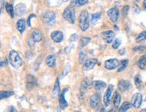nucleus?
I'll use <instances>...</instances> for the list:
<instances>
[{
	"instance_id": "nucleus-11",
	"label": "nucleus",
	"mask_w": 146,
	"mask_h": 112,
	"mask_svg": "<svg viewBox=\"0 0 146 112\" xmlns=\"http://www.w3.org/2000/svg\"><path fill=\"white\" fill-rule=\"evenodd\" d=\"M98 63V60L96 59H89L87 61H86L84 63L83 65V69L85 70H89L92 69Z\"/></svg>"
},
{
	"instance_id": "nucleus-49",
	"label": "nucleus",
	"mask_w": 146,
	"mask_h": 112,
	"mask_svg": "<svg viewBox=\"0 0 146 112\" xmlns=\"http://www.w3.org/2000/svg\"><path fill=\"white\" fill-rule=\"evenodd\" d=\"M75 112H80V111H76Z\"/></svg>"
},
{
	"instance_id": "nucleus-33",
	"label": "nucleus",
	"mask_w": 146,
	"mask_h": 112,
	"mask_svg": "<svg viewBox=\"0 0 146 112\" xmlns=\"http://www.w3.org/2000/svg\"><path fill=\"white\" fill-rule=\"evenodd\" d=\"M145 39H146V31H144V32H142L141 33H140L138 35V36L136 38V42H141V41L145 40Z\"/></svg>"
},
{
	"instance_id": "nucleus-25",
	"label": "nucleus",
	"mask_w": 146,
	"mask_h": 112,
	"mask_svg": "<svg viewBox=\"0 0 146 112\" xmlns=\"http://www.w3.org/2000/svg\"><path fill=\"white\" fill-rule=\"evenodd\" d=\"M138 67H139L141 69H144L146 67V55H143L140 58L137 63Z\"/></svg>"
},
{
	"instance_id": "nucleus-17",
	"label": "nucleus",
	"mask_w": 146,
	"mask_h": 112,
	"mask_svg": "<svg viewBox=\"0 0 146 112\" xmlns=\"http://www.w3.org/2000/svg\"><path fill=\"white\" fill-rule=\"evenodd\" d=\"M36 85V81L35 78L32 75H29L27 76V87L29 90H32L34 89Z\"/></svg>"
},
{
	"instance_id": "nucleus-42",
	"label": "nucleus",
	"mask_w": 146,
	"mask_h": 112,
	"mask_svg": "<svg viewBox=\"0 0 146 112\" xmlns=\"http://www.w3.org/2000/svg\"><path fill=\"white\" fill-rule=\"evenodd\" d=\"M33 17H35V14H31L30 15L29 17V19H28V21H27V24L29 26H31V18H33Z\"/></svg>"
},
{
	"instance_id": "nucleus-28",
	"label": "nucleus",
	"mask_w": 146,
	"mask_h": 112,
	"mask_svg": "<svg viewBox=\"0 0 146 112\" xmlns=\"http://www.w3.org/2000/svg\"><path fill=\"white\" fill-rule=\"evenodd\" d=\"M90 40L91 38H89V37H82L80 40L79 45L80 47H84V46H86L87 44H89Z\"/></svg>"
},
{
	"instance_id": "nucleus-29",
	"label": "nucleus",
	"mask_w": 146,
	"mask_h": 112,
	"mask_svg": "<svg viewBox=\"0 0 146 112\" xmlns=\"http://www.w3.org/2000/svg\"><path fill=\"white\" fill-rule=\"evenodd\" d=\"M135 84L139 90H141L142 88H143V84H142V81L140 79L139 75H137L135 78Z\"/></svg>"
},
{
	"instance_id": "nucleus-8",
	"label": "nucleus",
	"mask_w": 146,
	"mask_h": 112,
	"mask_svg": "<svg viewBox=\"0 0 146 112\" xmlns=\"http://www.w3.org/2000/svg\"><path fill=\"white\" fill-rule=\"evenodd\" d=\"M107 13L108 17H109L112 22H114V23H116L118 21L119 17V11L117 8L114 7V8L110 9Z\"/></svg>"
},
{
	"instance_id": "nucleus-14",
	"label": "nucleus",
	"mask_w": 146,
	"mask_h": 112,
	"mask_svg": "<svg viewBox=\"0 0 146 112\" xmlns=\"http://www.w3.org/2000/svg\"><path fill=\"white\" fill-rule=\"evenodd\" d=\"M67 90H68L67 89H63L62 93H61V95H60V96H59V105H60V107H61L62 109H65V108L67 107V105H68V103H67V101L65 100V92L67 91Z\"/></svg>"
},
{
	"instance_id": "nucleus-6",
	"label": "nucleus",
	"mask_w": 146,
	"mask_h": 112,
	"mask_svg": "<svg viewBox=\"0 0 146 112\" xmlns=\"http://www.w3.org/2000/svg\"><path fill=\"white\" fill-rule=\"evenodd\" d=\"M142 103V95L139 93H136L131 98V105L135 108H139Z\"/></svg>"
},
{
	"instance_id": "nucleus-5",
	"label": "nucleus",
	"mask_w": 146,
	"mask_h": 112,
	"mask_svg": "<svg viewBox=\"0 0 146 112\" xmlns=\"http://www.w3.org/2000/svg\"><path fill=\"white\" fill-rule=\"evenodd\" d=\"M101 37L106 43L110 44L113 42L114 38H115V33L111 30L104 32L101 33Z\"/></svg>"
},
{
	"instance_id": "nucleus-3",
	"label": "nucleus",
	"mask_w": 146,
	"mask_h": 112,
	"mask_svg": "<svg viewBox=\"0 0 146 112\" xmlns=\"http://www.w3.org/2000/svg\"><path fill=\"white\" fill-rule=\"evenodd\" d=\"M63 17L66 21L74 24L76 22V10L74 7L72 5L67 7L63 13Z\"/></svg>"
},
{
	"instance_id": "nucleus-46",
	"label": "nucleus",
	"mask_w": 146,
	"mask_h": 112,
	"mask_svg": "<svg viewBox=\"0 0 146 112\" xmlns=\"http://www.w3.org/2000/svg\"><path fill=\"white\" fill-rule=\"evenodd\" d=\"M140 112H146V109H142L141 111Z\"/></svg>"
},
{
	"instance_id": "nucleus-24",
	"label": "nucleus",
	"mask_w": 146,
	"mask_h": 112,
	"mask_svg": "<svg viewBox=\"0 0 146 112\" xmlns=\"http://www.w3.org/2000/svg\"><path fill=\"white\" fill-rule=\"evenodd\" d=\"M131 107V104L129 102L125 101L121 105L119 112H127Z\"/></svg>"
},
{
	"instance_id": "nucleus-26",
	"label": "nucleus",
	"mask_w": 146,
	"mask_h": 112,
	"mask_svg": "<svg viewBox=\"0 0 146 112\" xmlns=\"http://www.w3.org/2000/svg\"><path fill=\"white\" fill-rule=\"evenodd\" d=\"M14 94L13 91H0V100L3 99L5 98H7L9 97L12 96Z\"/></svg>"
},
{
	"instance_id": "nucleus-47",
	"label": "nucleus",
	"mask_w": 146,
	"mask_h": 112,
	"mask_svg": "<svg viewBox=\"0 0 146 112\" xmlns=\"http://www.w3.org/2000/svg\"><path fill=\"white\" fill-rule=\"evenodd\" d=\"M62 1H63V2H65V1H68V0H62Z\"/></svg>"
},
{
	"instance_id": "nucleus-40",
	"label": "nucleus",
	"mask_w": 146,
	"mask_h": 112,
	"mask_svg": "<svg viewBox=\"0 0 146 112\" xmlns=\"http://www.w3.org/2000/svg\"><path fill=\"white\" fill-rule=\"evenodd\" d=\"M5 4V0H0V15H1V12H2L3 7H4Z\"/></svg>"
},
{
	"instance_id": "nucleus-38",
	"label": "nucleus",
	"mask_w": 146,
	"mask_h": 112,
	"mask_svg": "<svg viewBox=\"0 0 146 112\" xmlns=\"http://www.w3.org/2000/svg\"><path fill=\"white\" fill-rule=\"evenodd\" d=\"M4 112H17V110L14 106H10L5 110Z\"/></svg>"
},
{
	"instance_id": "nucleus-10",
	"label": "nucleus",
	"mask_w": 146,
	"mask_h": 112,
	"mask_svg": "<svg viewBox=\"0 0 146 112\" xmlns=\"http://www.w3.org/2000/svg\"><path fill=\"white\" fill-rule=\"evenodd\" d=\"M113 90V85H109V86H108V89H106L105 94H104V98H103V100H104V104H105V105L106 106V107L110 105V98H111Z\"/></svg>"
},
{
	"instance_id": "nucleus-36",
	"label": "nucleus",
	"mask_w": 146,
	"mask_h": 112,
	"mask_svg": "<svg viewBox=\"0 0 146 112\" xmlns=\"http://www.w3.org/2000/svg\"><path fill=\"white\" fill-rule=\"evenodd\" d=\"M70 69H71V65L70 64H67V66L65 67L64 70H63V76H66L67 74H68V72L70 71Z\"/></svg>"
},
{
	"instance_id": "nucleus-16",
	"label": "nucleus",
	"mask_w": 146,
	"mask_h": 112,
	"mask_svg": "<svg viewBox=\"0 0 146 112\" xmlns=\"http://www.w3.org/2000/svg\"><path fill=\"white\" fill-rule=\"evenodd\" d=\"M131 84L129 82L125 81V80H121L119 81V84H118V88L121 91L124 92V91L128 90L130 88Z\"/></svg>"
},
{
	"instance_id": "nucleus-39",
	"label": "nucleus",
	"mask_w": 146,
	"mask_h": 112,
	"mask_svg": "<svg viewBox=\"0 0 146 112\" xmlns=\"http://www.w3.org/2000/svg\"><path fill=\"white\" fill-rule=\"evenodd\" d=\"M73 48H74V44H71V45H68L66 48H65V53H70L71 50L73 49Z\"/></svg>"
},
{
	"instance_id": "nucleus-35",
	"label": "nucleus",
	"mask_w": 146,
	"mask_h": 112,
	"mask_svg": "<svg viewBox=\"0 0 146 112\" xmlns=\"http://www.w3.org/2000/svg\"><path fill=\"white\" fill-rule=\"evenodd\" d=\"M121 39L119 38H117L114 42L113 44V48H115V49H117L119 47V46L121 45Z\"/></svg>"
},
{
	"instance_id": "nucleus-30",
	"label": "nucleus",
	"mask_w": 146,
	"mask_h": 112,
	"mask_svg": "<svg viewBox=\"0 0 146 112\" xmlns=\"http://www.w3.org/2000/svg\"><path fill=\"white\" fill-rule=\"evenodd\" d=\"M129 63V61L127 59L126 60H123L121 62V64H120V67L119 68V70H118V72H122L125 69L127 68V65H128Z\"/></svg>"
},
{
	"instance_id": "nucleus-31",
	"label": "nucleus",
	"mask_w": 146,
	"mask_h": 112,
	"mask_svg": "<svg viewBox=\"0 0 146 112\" xmlns=\"http://www.w3.org/2000/svg\"><path fill=\"white\" fill-rule=\"evenodd\" d=\"M88 2V0H74L72 2V5L74 6H82Z\"/></svg>"
},
{
	"instance_id": "nucleus-20",
	"label": "nucleus",
	"mask_w": 146,
	"mask_h": 112,
	"mask_svg": "<svg viewBox=\"0 0 146 112\" xmlns=\"http://www.w3.org/2000/svg\"><path fill=\"white\" fill-rule=\"evenodd\" d=\"M121 95L119 94V93L118 91H116L115 96L113 98V105L115 109H118L120 106V103H121Z\"/></svg>"
},
{
	"instance_id": "nucleus-4",
	"label": "nucleus",
	"mask_w": 146,
	"mask_h": 112,
	"mask_svg": "<svg viewBox=\"0 0 146 112\" xmlns=\"http://www.w3.org/2000/svg\"><path fill=\"white\" fill-rule=\"evenodd\" d=\"M43 21L46 25H51L55 21L56 15L52 12H46L43 14Z\"/></svg>"
},
{
	"instance_id": "nucleus-13",
	"label": "nucleus",
	"mask_w": 146,
	"mask_h": 112,
	"mask_svg": "<svg viewBox=\"0 0 146 112\" xmlns=\"http://www.w3.org/2000/svg\"><path fill=\"white\" fill-rule=\"evenodd\" d=\"M50 38L55 42L59 43L63 40V34L61 31H54L50 34Z\"/></svg>"
},
{
	"instance_id": "nucleus-48",
	"label": "nucleus",
	"mask_w": 146,
	"mask_h": 112,
	"mask_svg": "<svg viewBox=\"0 0 146 112\" xmlns=\"http://www.w3.org/2000/svg\"><path fill=\"white\" fill-rule=\"evenodd\" d=\"M0 48H1V42H0Z\"/></svg>"
},
{
	"instance_id": "nucleus-18",
	"label": "nucleus",
	"mask_w": 146,
	"mask_h": 112,
	"mask_svg": "<svg viewBox=\"0 0 146 112\" xmlns=\"http://www.w3.org/2000/svg\"><path fill=\"white\" fill-rule=\"evenodd\" d=\"M92 86L96 91H100L106 87V83L102 81H94L92 82Z\"/></svg>"
},
{
	"instance_id": "nucleus-19",
	"label": "nucleus",
	"mask_w": 146,
	"mask_h": 112,
	"mask_svg": "<svg viewBox=\"0 0 146 112\" xmlns=\"http://www.w3.org/2000/svg\"><path fill=\"white\" fill-rule=\"evenodd\" d=\"M46 63L50 68H54L56 66V57L54 55H48L46 59Z\"/></svg>"
},
{
	"instance_id": "nucleus-12",
	"label": "nucleus",
	"mask_w": 146,
	"mask_h": 112,
	"mask_svg": "<svg viewBox=\"0 0 146 112\" xmlns=\"http://www.w3.org/2000/svg\"><path fill=\"white\" fill-rule=\"evenodd\" d=\"M27 12V5L24 3H20L19 4L16 5L15 7V13L16 16L18 17L23 16Z\"/></svg>"
},
{
	"instance_id": "nucleus-45",
	"label": "nucleus",
	"mask_w": 146,
	"mask_h": 112,
	"mask_svg": "<svg viewBox=\"0 0 146 112\" xmlns=\"http://www.w3.org/2000/svg\"><path fill=\"white\" fill-rule=\"evenodd\" d=\"M100 112H105V109H104V107H102V108H101Z\"/></svg>"
},
{
	"instance_id": "nucleus-9",
	"label": "nucleus",
	"mask_w": 146,
	"mask_h": 112,
	"mask_svg": "<svg viewBox=\"0 0 146 112\" xmlns=\"http://www.w3.org/2000/svg\"><path fill=\"white\" fill-rule=\"evenodd\" d=\"M90 106L94 109H98L100 105V99L98 94H93L90 98Z\"/></svg>"
},
{
	"instance_id": "nucleus-23",
	"label": "nucleus",
	"mask_w": 146,
	"mask_h": 112,
	"mask_svg": "<svg viewBox=\"0 0 146 112\" xmlns=\"http://www.w3.org/2000/svg\"><path fill=\"white\" fill-rule=\"evenodd\" d=\"M60 93V85H59V79H57L55 84V86H54V89L53 90V93H52V95L54 98H57V97L59 96Z\"/></svg>"
},
{
	"instance_id": "nucleus-2",
	"label": "nucleus",
	"mask_w": 146,
	"mask_h": 112,
	"mask_svg": "<svg viewBox=\"0 0 146 112\" xmlns=\"http://www.w3.org/2000/svg\"><path fill=\"white\" fill-rule=\"evenodd\" d=\"M78 23L82 31H86L88 29L90 26L89 14L86 10H83L80 13L78 18Z\"/></svg>"
},
{
	"instance_id": "nucleus-1",
	"label": "nucleus",
	"mask_w": 146,
	"mask_h": 112,
	"mask_svg": "<svg viewBox=\"0 0 146 112\" xmlns=\"http://www.w3.org/2000/svg\"><path fill=\"white\" fill-rule=\"evenodd\" d=\"M9 61L12 66L16 69H18L23 65V61L20 57L19 53L15 50L10 51V55H9Z\"/></svg>"
},
{
	"instance_id": "nucleus-43",
	"label": "nucleus",
	"mask_w": 146,
	"mask_h": 112,
	"mask_svg": "<svg viewBox=\"0 0 146 112\" xmlns=\"http://www.w3.org/2000/svg\"><path fill=\"white\" fill-rule=\"evenodd\" d=\"M143 7L145 8V10H146V0H144L143 1Z\"/></svg>"
},
{
	"instance_id": "nucleus-41",
	"label": "nucleus",
	"mask_w": 146,
	"mask_h": 112,
	"mask_svg": "<svg viewBox=\"0 0 146 112\" xmlns=\"http://www.w3.org/2000/svg\"><path fill=\"white\" fill-rule=\"evenodd\" d=\"M86 59V55L83 53H82L80 55V63H83L84 62V60Z\"/></svg>"
},
{
	"instance_id": "nucleus-37",
	"label": "nucleus",
	"mask_w": 146,
	"mask_h": 112,
	"mask_svg": "<svg viewBox=\"0 0 146 112\" xmlns=\"http://www.w3.org/2000/svg\"><path fill=\"white\" fill-rule=\"evenodd\" d=\"M128 10H129L128 5H126V6L123 7V10H122V16L123 18H124L125 17H126V16L127 15V13H128Z\"/></svg>"
},
{
	"instance_id": "nucleus-22",
	"label": "nucleus",
	"mask_w": 146,
	"mask_h": 112,
	"mask_svg": "<svg viewBox=\"0 0 146 112\" xmlns=\"http://www.w3.org/2000/svg\"><path fill=\"white\" fill-rule=\"evenodd\" d=\"M90 87V83L89 81L87 79H85L82 81L81 87H80V92L82 95H84V93H85L88 91V89Z\"/></svg>"
},
{
	"instance_id": "nucleus-32",
	"label": "nucleus",
	"mask_w": 146,
	"mask_h": 112,
	"mask_svg": "<svg viewBox=\"0 0 146 112\" xmlns=\"http://www.w3.org/2000/svg\"><path fill=\"white\" fill-rule=\"evenodd\" d=\"M101 16V14L100 12L98 13H95L92 15V19H91V22L92 24H95L96 22L98 21V20L100 18Z\"/></svg>"
},
{
	"instance_id": "nucleus-15",
	"label": "nucleus",
	"mask_w": 146,
	"mask_h": 112,
	"mask_svg": "<svg viewBox=\"0 0 146 112\" xmlns=\"http://www.w3.org/2000/svg\"><path fill=\"white\" fill-rule=\"evenodd\" d=\"M32 38L34 42H40L42 38V34L40 30L38 29H33L32 31Z\"/></svg>"
},
{
	"instance_id": "nucleus-34",
	"label": "nucleus",
	"mask_w": 146,
	"mask_h": 112,
	"mask_svg": "<svg viewBox=\"0 0 146 112\" xmlns=\"http://www.w3.org/2000/svg\"><path fill=\"white\" fill-rule=\"evenodd\" d=\"M7 64V61L5 57H0V68H3Z\"/></svg>"
},
{
	"instance_id": "nucleus-21",
	"label": "nucleus",
	"mask_w": 146,
	"mask_h": 112,
	"mask_svg": "<svg viewBox=\"0 0 146 112\" xmlns=\"http://www.w3.org/2000/svg\"><path fill=\"white\" fill-rule=\"evenodd\" d=\"M16 26L18 30L20 32V33L22 34L24 32V30L26 28V20L24 19H20L18 21L16 24Z\"/></svg>"
},
{
	"instance_id": "nucleus-27",
	"label": "nucleus",
	"mask_w": 146,
	"mask_h": 112,
	"mask_svg": "<svg viewBox=\"0 0 146 112\" xmlns=\"http://www.w3.org/2000/svg\"><path fill=\"white\" fill-rule=\"evenodd\" d=\"M5 10L7 12L10 16L13 18L14 16V7H13V5L10 3H7L5 4Z\"/></svg>"
},
{
	"instance_id": "nucleus-7",
	"label": "nucleus",
	"mask_w": 146,
	"mask_h": 112,
	"mask_svg": "<svg viewBox=\"0 0 146 112\" xmlns=\"http://www.w3.org/2000/svg\"><path fill=\"white\" fill-rule=\"evenodd\" d=\"M119 66V62L117 59H111L107 60L104 63V67L108 70H113Z\"/></svg>"
},
{
	"instance_id": "nucleus-44",
	"label": "nucleus",
	"mask_w": 146,
	"mask_h": 112,
	"mask_svg": "<svg viewBox=\"0 0 146 112\" xmlns=\"http://www.w3.org/2000/svg\"><path fill=\"white\" fill-rule=\"evenodd\" d=\"M108 112H117V109H111Z\"/></svg>"
}]
</instances>
